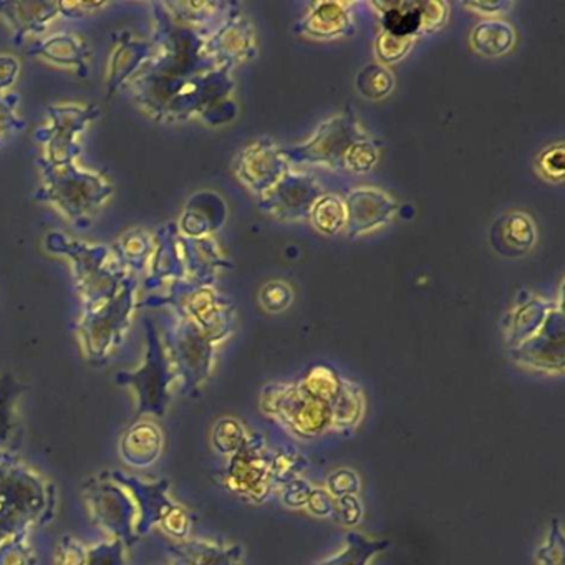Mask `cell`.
<instances>
[{"label":"cell","instance_id":"6da1fadb","mask_svg":"<svg viewBox=\"0 0 565 565\" xmlns=\"http://www.w3.org/2000/svg\"><path fill=\"white\" fill-rule=\"evenodd\" d=\"M55 505L54 484L14 459L0 476V544L51 522Z\"/></svg>","mask_w":565,"mask_h":565},{"label":"cell","instance_id":"7a4b0ae2","mask_svg":"<svg viewBox=\"0 0 565 565\" xmlns=\"http://www.w3.org/2000/svg\"><path fill=\"white\" fill-rule=\"evenodd\" d=\"M107 475L121 488L127 489L137 505L138 537L150 534L154 527H161L177 541L188 539L193 521L190 512L171 499L168 479L148 482L118 469L108 471Z\"/></svg>","mask_w":565,"mask_h":565},{"label":"cell","instance_id":"3957f363","mask_svg":"<svg viewBox=\"0 0 565 565\" xmlns=\"http://www.w3.org/2000/svg\"><path fill=\"white\" fill-rule=\"evenodd\" d=\"M260 408L299 438H319L333 429L332 406L312 395L302 383L264 390Z\"/></svg>","mask_w":565,"mask_h":565},{"label":"cell","instance_id":"277c9868","mask_svg":"<svg viewBox=\"0 0 565 565\" xmlns=\"http://www.w3.org/2000/svg\"><path fill=\"white\" fill-rule=\"evenodd\" d=\"M147 355L143 365L137 372H120L115 375L118 385L131 386L137 393L138 408L135 419L143 416L163 418L171 402V385L177 379L173 363L168 359L157 330L147 326Z\"/></svg>","mask_w":565,"mask_h":565},{"label":"cell","instance_id":"5b68a950","mask_svg":"<svg viewBox=\"0 0 565 565\" xmlns=\"http://www.w3.org/2000/svg\"><path fill=\"white\" fill-rule=\"evenodd\" d=\"M82 495L94 521L115 541H120L125 547L138 544V511L127 489L117 484L107 472H102L85 482Z\"/></svg>","mask_w":565,"mask_h":565},{"label":"cell","instance_id":"8992f818","mask_svg":"<svg viewBox=\"0 0 565 565\" xmlns=\"http://www.w3.org/2000/svg\"><path fill=\"white\" fill-rule=\"evenodd\" d=\"M223 484L247 501L263 502L277 489L274 452L264 439L250 435L246 445L230 456L223 472Z\"/></svg>","mask_w":565,"mask_h":565},{"label":"cell","instance_id":"52a82bcc","mask_svg":"<svg viewBox=\"0 0 565 565\" xmlns=\"http://www.w3.org/2000/svg\"><path fill=\"white\" fill-rule=\"evenodd\" d=\"M49 178H51V191L45 196L52 198V201H55L72 217L90 213L111 191L110 188L102 184L98 178L81 174L72 170L68 164L62 171L57 168L49 171Z\"/></svg>","mask_w":565,"mask_h":565},{"label":"cell","instance_id":"ba28073f","mask_svg":"<svg viewBox=\"0 0 565 565\" xmlns=\"http://www.w3.org/2000/svg\"><path fill=\"white\" fill-rule=\"evenodd\" d=\"M130 297L131 289H125V294H121L120 299L115 300L114 306L108 303L102 312H95L82 323V339L92 362L104 363L111 347L120 342L128 310H130Z\"/></svg>","mask_w":565,"mask_h":565},{"label":"cell","instance_id":"9c48e42d","mask_svg":"<svg viewBox=\"0 0 565 565\" xmlns=\"http://www.w3.org/2000/svg\"><path fill=\"white\" fill-rule=\"evenodd\" d=\"M164 448L163 433L151 419H135L120 439V456L130 468L145 469L160 459Z\"/></svg>","mask_w":565,"mask_h":565},{"label":"cell","instance_id":"30bf717a","mask_svg":"<svg viewBox=\"0 0 565 565\" xmlns=\"http://www.w3.org/2000/svg\"><path fill=\"white\" fill-rule=\"evenodd\" d=\"M168 554L178 565H243L241 545L213 544V542L184 539L168 545Z\"/></svg>","mask_w":565,"mask_h":565},{"label":"cell","instance_id":"8fae6325","mask_svg":"<svg viewBox=\"0 0 565 565\" xmlns=\"http://www.w3.org/2000/svg\"><path fill=\"white\" fill-rule=\"evenodd\" d=\"M24 385L15 376H0V452H6L19 428V402Z\"/></svg>","mask_w":565,"mask_h":565},{"label":"cell","instance_id":"7c38bea8","mask_svg":"<svg viewBox=\"0 0 565 565\" xmlns=\"http://www.w3.org/2000/svg\"><path fill=\"white\" fill-rule=\"evenodd\" d=\"M388 547V541H376L365 537L360 532H349L343 551L317 565H369L376 555L383 554Z\"/></svg>","mask_w":565,"mask_h":565},{"label":"cell","instance_id":"4fadbf2b","mask_svg":"<svg viewBox=\"0 0 565 565\" xmlns=\"http://www.w3.org/2000/svg\"><path fill=\"white\" fill-rule=\"evenodd\" d=\"M250 433H247V429L237 419L227 416V418H221L214 426L211 441L220 455L233 456L237 449L246 445Z\"/></svg>","mask_w":565,"mask_h":565},{"label":"cell","instance_id":"5bb4252c","mask_svg":"<svg viewBox=\"0 0 565 565\" xmlns=\"http://www.w3.org/2000/svg\"><path fill=\"white\" fill-rule=\"evenodd\" d=\"M38 551L29 539V532L0 544V565H38Z\"/></svg>","mask_w":565,"mask_h":565},{"label":"cell","instance_id":"9a60e30c","mask_svg":"<svg viewBox=\"0 0 565 565\" xmlns=\"http://www.w3.org/2000/svg\"><path fill=\"white\" fill-rule=\"evenodd\" d=\"M537 565H565L564 527L558 519H552L547 537L535 552Z\"/></svg>","mask_w":565,"mask_h":565},{"label":"cell","instance_id":"2e32d148","mask_svg":"<svg viewBox=\"0 0 565 565\" xmlns=\"http://www.w3.org/2000/svg\"><path fill=\"white\" fill-rule=\"evenodd\" d=\"M422 18V6L402 4L386 12L385 22L393 35H406L418 29Z\"/></svg>","mask_w":565,"mask_h":565},{"label":"cell","instance_id":"e0dca14e","mask_svg":"<svg viewBox=\"0 0 565 565\" xmlns=\"http://www.w3.org/2000/svg\"><path fill=\"white\" fill-rule=\"evenodd\" d=\"M88 548L71 534L62 535L55 547V565H85L87 564Z\"/></svg>","mask_w":565,"mask_h":565},{"label":"cell","instance_id":"ac0fdd59","mask_svg":"<svg viewBox=\"0 0 565 565\" xmlns=\"http://www.w3.org/2000/svg\"><path fill=\"white\" fill-rule=\"evenodd\" d=\"M125 545L120 541L100 542L88 548L87 564L85 565H127L125 561Z\"/></svg>","mask_w":565,"mask_h":565},{"label":"cell","instance_id":"d6986e66","mask_svg":"<svg viewBox=\"0 0 565 565\" xmlns=\"http://www.w3.org/2000/svg\"><path fill=\"white\" fill-rule=\"evenodd\" d=\"M476 38H484L491 39V41L486 42L479 51L486 52L489 55L499 54V52L505 51L511 44L512 35L511 31H509L505 25L501 24H489L481 25V28L476 31Z\"/></svg>","mask_w":565,"mask_h":565},{"label":"cell","instance_id":"ffe728a7","mask_svg":"<svg viewBox=\"0 0 565 565\" xmlns=\"http://www.w3.org/2000/svg\"><path fill=\"white\" fill-rule=\"evenodd\" d=\"M360 489L359 476L350 469H339L327 481V491L332 498L342 499L347 495H355Z\"/></svg>","mask_w":565,"mask_h":565},{"label":"cell","instance_id":"44dd1931","mask_svg":"<svg viewBox=\"0 0 565 565\" xmlns=\"http://www.w3.org/2000/svg\"><path fill=\"white\" fill-rule=\"evenodd\" d=\"M14 125L15 120L11 114V105L6 104L4 100H0V140L4 137L6 131L11 130Z\"/></svg>","mask_w":565,"mask_h":565},{"label":"cell","instance_id":"7402d4cb","mask_svg":"<svg viewBox=\"0 0 565 565\" xmlns=\"http://www.w3.org/2000/svg\"><path fill=\"white\" fill-rule=\"evenodd\" d=\"M14 456L9 455V452H0V476L6 471L9 465L14 461Z\"/></svg>","mask_w":565,"mask_h":565}]
</instances>
